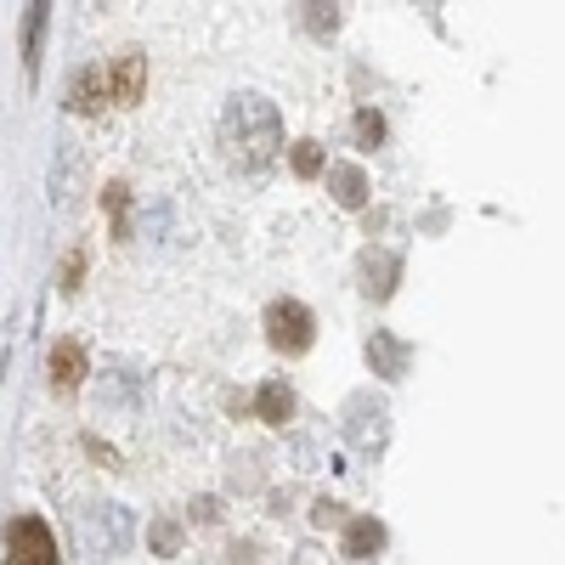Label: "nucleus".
I'll return each instance as SVG.
<instances>
[{
  "label": "nucleus",
  "mask_w": 565,
  "mask_h": 565,
  "mask_svg": "<svg viewBox=\"0 0 565 565\" xmlns=\"http://www.w3.org/2000/svg\"><path fill=\"white\" fill-rule=\"evenodd\" d=\"M226 141L232 153H238V164H266L277 148H282V125H277V108L266 97H232L226 108Z\"/></svg>",
  "instance_id": "1"
},
{
  "label": "nucleus",
  "mask_w": 565,
  "mask_h": 565,
  "mask_svg": "<svg viewBox=\"0 0 565 565\" xmlns=\"http://www.w3.org/2000/svg\"><path fill=\"white\" fill-rule=\"evenodd\" d=\"M79 537H85L90 554H125L130 537H136V521H130V509H119V503H90L79 514Z\"/></svg>",
  "instance_id": "2"
},
{
  "label": "nucleus",
  "mask_w": 565,
  "mask_h": 565,
  "mask_svg": "<svg viewBox=\"0 0 565 565\" xmlns=\"http://www.w3.org/2000/svg\"><path fill=\"white\" fill-rule=\"evenodd\" d=\"M0 565H57V537L40 514H18L7 526V559Z\"/></svg>",
  "instance_id": "3"
},
{
  "label": "nucleus",
  "mask_w": 565,
  "mask_h": 565,
  "mask_svg": "<svg viewBox=\"0 0 565 565\" xmlns=\"http://www.w3.org/2000/svg\"><path fill=\"white\" fill-rule=\"evenodd\" d=\"M266 334H271V345L277 351H306L311 345V334H317V322H311V311L300 306V300H277L271 311H266Z\"/></svg>",
  "instance_id": "4"
},
{
  "label": "nucleus",
  "mask_w": 565,
  "mask_h": 565,
  "mask_svg": "<svg viewBox=\"0 0 565 565\" xmlns=\"http://www.w3.org/2000/svg\"><path fill=\"white\" fill-rule=\"evenodd\" d=\"M141 79H148V63H141L136 52H125L108 74V103H136L141 97Z\"/></svg>",
  "instance_id": "5"
},
{
  "label": "nucleus",
  "mask_w": 565,
  "mask_h": 565,
  "mask_svg": "<svg viewBox=\"0 0 565 565\" xmlns=\"http://www.w3.org/2000/svg\"><path fill=\"white\" fill-rule=\"evenodd\" d=\"M380 548H385V526H380V521H367V514H362V521L345 526V554H351V559H373Z\"/></svg>",
  "instance_id": "6"
},
{
  "label": "nucleus",
  "mask_w": 565,
  "mask_h": 565,
  "mask_svg": "<svg viewBox=\"0 0 565 565\" xmlns=\"http://www.w3.org/2000/svg\"><path fill=\"white\" fill-rule=\"evenodd\" d=\"M367 362H373V373H385V380H402L407 345H396L391 334H373V340H367Z\"/></svg>",
  "instance_id": "7"
},
{
  "label": "nucleus",
  "mask_w": 565,
  "mask_h": 565,
  "mask_svg": "<svg viewBox=\"0 0 565 565\" xmlns=\"http://www.w3.org/2000/svg\"><path fill=\"white\" fill-rule=\"evenodd\" d=\"M328 186H334V199L345 210H362V199H367V175L356 164H334V170H328Z\"/></svg>",
  "instance_id": "8"
},
{
  "label": "nucleus",
  "mask_w": 565,
  "mask_h": 565,
  "mask_svg": "<svg viewBox=\"0 0 565 565\" xmlns=\"http://www.w3.org/2000/svg\"><path fill=\"white\" fill-rule=\"evenodd\" d=\"M52 380H57V391H74V385L85 380V351H79L74 340H63V345L52 351Z\"/></svg>",
  "instance_id": "9"
},
{
  "label": "nucleus",
  "mask_w": 565,
  "mask_h": 565,
  "mask_svg": "<svg viewBox=\"0 0 565 565\" xmlns=\"http://www.w3.org/2000/svg\"><path fill=\"white\" fill-rule=\"evenodd\" d=\"M362 277H367V295H373V300H385V295L396 289V282H391V277H396V255L373 249V255L362 260Z\"/></svg>",
  "instance_id": "10"
},
{
  "label": "nucleus",
  "mask_w": 565,
  "mask_h": 565,
  "mask_svg": "<svg viewBox=\"0 0 565 565\" xmlns=\"http://www.w3.org/2000/svg\"><path fill=\"white\" fill-rule=\"evenodd\" d=\"M255 407H260V418H266V424H282V418H289V413H295V396H289V391H282V385H260V396H255Z\"/></svg>",
  "instance_id": "11"
},
{
  "label": "nucleus",
  "mask_w": 565,
  "mask_h": 565,
  "mask_svg": "<svg viewBox=\"0 0 565 565\" xmlns=\"http://www.w3.org/2000/svg\"><path fill=\"white\" fill-rule=\"evenodd\" d=\"M40 29H45V0H34L29 23H23V63H29V68L40 63Z\"/></svg>",
  "instance_id": "12"
},
{
  "label": "nucleus",
  "mask_w": 565,
  "mask_h": 565,
  "mask_svg": "<svg viewBox=\"0 0 565 565\" xmlns=\"http://www.w3.org/2000/svg\"><path fill=\"white\" fill-rule=\"evenodd\" d=\"M322 170V148L317 141H295V175H317Z\"/></svg>",
  "instance_id": "13"
},
{
  "label": "nucleus",
  "mask_w": 565,
  "mask_h": 565,
  "mask_svg": "<svg viewBox=\"0 0 565 565\" xmlns=\"http://www.w3.org/2000/svg\"><path fill=\"white\" fill-rule=\"evenodd\" d=\"M380 136H385V119L380 114H356V141H367V148H373Z\"/></svg>",
  "instance_id": "14"
},
{
  "label": "nucleus",
  "mask_w": 565,
  "mask_h": 565,
  "mask_svg": "<svg viewBox=\"0 0 565 565\" xmlns=\"http://www.w3.org/2000/svg\"><path fill=\"white\" fill-rule=\"evenodd\" d=\"M175 543H181L175 526H153V548H159V554H175Z\"/></svg>",
  "instance_id": "15"
}]
</instances>
